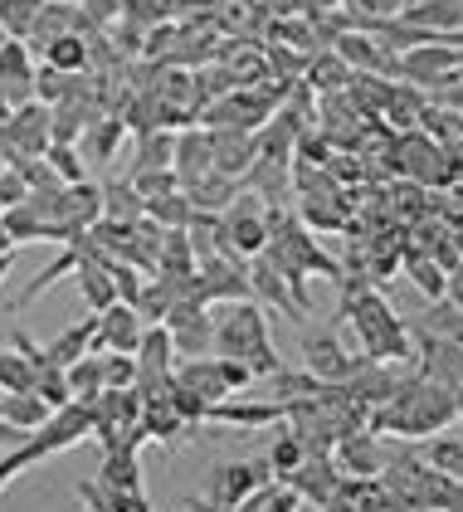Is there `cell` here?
I'll return each instance as SVG.
<instances>
[{"instance_id": "obj_7", "label": "cell", "mask_w": 463, "mask_h": 512, "mask_svg": "<svg viewBox=\"0 0 463 512\" xmlns=\"http://www.w3.org/2000/svg\"><path fill=\"white\" fill-rule=\"evenodd\" d=\"M463 74V49L454 40H429L405 49L400 59V79L405 83H425V88H444L449 79Z\"/></svg>"}, {"instance_id": "obj_40", "label": "cell", "mask_w": 463, "mask_h": 512, "mask_svg": "<svg viewBox=\"0 0 463 512\" xmlns=\"http://www.w3.org/2000/svg\"><path fill=\"white\" fill-rule=\"evenodd\" d=\"M30 386H35L30 361L15 352V347H0V391H30Z\"/></svg>"}, {"instance_id": "obj_55", "label": "cell", "mask_w": 463, "mask_h": 512, "mask_svg": "<svg viewBox=\"0 0 463 512\" xmlns=\"http://www.w3.org/2000/svg\"><path fill=\"white\" fill-rule=\"evenodd\" d=\"M10 249H20V244H15V239L5 235V225H0V254H10Z\"/></svg>"}, {"instance_id": "obj_17", "label": "cell", "mask_w": 463, "mask_h": 512, "mask_svg": "<svg viewBox=\"0 0 463 512\" xmlns=\"http://www.w3.org/2000/svg\"><path fill=\"white\" fill-rule=\"evenodd\" d=\"M210 142H215V171H225V176H234V181L259 161V142H254L249 127H215Z\"/></svg>"}, {"instance_id": "obj_30", "label": "cell", "mask_w": 463, "mask_h": 512, "mask_svg": "<svg viewBox=\"0 0 463 512\" xmlns=\"http://www.w3.org/2000/svg\"><path fill=\"white\" fill-rule=\"evenodd\" d=\"M181 191L195 200V210H225V205L239 196V181H234V176H225V171H205L200 181L181 186Z\"/></svg>"}, {"instance_id": "obj_28", "label": "cell", "mask_w": 463, "mask_h": 512, "mask_svg": "<svg viewBox=\"0 0 463 512\" xmlns=\"http://www.w3.org/2000/svg\"><path fill=\"white\" fill-rule=\"evenodd\" d=\"M122 132H127V122L122 118H98L83 137H78V142H83L78 152L93 161V166H108V161L117 157V147H122Z\"/></svg>"}, {"instance_id": "obj_1", "label": "cell", "mask_w": 463, "mask_h": 512, "mask_svg": "<svg viewBox=\"0 0 463 512\" xmlns=\"http://www.w3.org/2000/svg\"><path fill=\"white\" fill-rule=\"evenodd\" d=\"M342 322L356 332L366 361H390V366H410L415 361V332L400 322V313L386 303V293L371 288V274H342Z\"/></svg>"}, {"instance_id": "obj_38", "label": "cell", "mask_w": 463, "mask_h": 512, "mask_svg": "<svg viewBox=\"0 0 463 512\" xmlns=\"http://www.w3.org/2000/svg\"><path fill=\"white\" fill-rule=\"evenodd\" d=\"M44 161H49V171H54V176H59L64 186H78V181H88V176H83V152H78L74 142H49Z\"/></svg>"}, {"instance_id": "obj_5", "label": "cell", "mask_w": 463, "mask_h": 512, "mask_svg": "<svg viewBox=\"0 0 463 512\" xmlns=\"http://www.w3.org/2000/svg\"><path fill=\"white\" fill-rule=\"evenodd\" d=\"M161 327L171 332L176 361H181V356H210V347H215V317H210V303L195 298V293L191 298H176Z\"/></svg>"}, {"instance_id": "obj_27", "label": "cell", "mask_w": 463, "mask_h": 512, "mask_svg": "<svg viewBox=\"0 0 463 512\" xmlns=\"http://www.w3.org/2000/svg\"><path fill=\"white\" fill-rule=\"evenodd\" d=\"M98 483L103 488H142V449H103Z\"/></svg>"}, {"instance_id": "obj_29", "label": "cell", "mask_w": 463, "mask_h": 512, "mask_svg": "<svg viewBox=\"0 0 463 512\" xmlns=\"http://www.w3.org/2000/svg\"><path fill=\"white\" fill-rule=\"evenodd\" d=\"M103 220H117V225L147 220V200L137 196L132 181H108V186H103Z\"/></svg>"}, {"instance_id": "obj_31", "label": "cell", "mask_w": 463, "mask_h": 512, "mask_svg": "<svg viewBox=\"0 0 463 512\" xmlns=\"http://www.w3.org/2000/svg\"><path fill=\"white\" fill-rule=\"evenodd\" d=\"M39 54H44V64L59 69V74H88V40H83V35H59V40L44 44Z\"/></svg>"}, {"instance_id": "obj_22", "label": "cell", "mask_w": 463, "mask_h": 512, "mask_svg": "<svg viewBox=\"0 0 463 512\" xmlns=\"http://www.w3.org/2000/svg\"><path fill=\"white\" fill-rule=\"evenodd\" d=\"M420 459L444 478H463V430H439L420 444Z\"/></svg>"}, {"instance_id": "obj_35", "label": "cell", "mask_w": 463, "mask_h": 512, "mask_svg": "<svg viewBox=\"0 0 463 512\" xmlns=\"http://www.w3.org/2000/svg\"><path fill=\"white\" fill-rule=\"evenodd\" d=\"M347 79H356V74H351L347 64H342V59H337V49H332V54H322V59H312L308 64V88H317V93H337V88H347Z\"/></svg>"}, {"instance_id": "obj_45", "label": "cell", "mask_w": 463, "mask_h": 512, "mask_svg": "<svg viewBox=\"0 0 463 512\" xmlns=\"http://www.w3.org/2000/svg\"><path fill=\"white\" fill-rule=\"evenodd\" d=\"M30 196V181H25V171H15V166H0V210H10V205H25Z\"/></svg>"}, {"instance_id": "obj_4", "label": "cell", "mask_w": 463, "mask_h": 512, "mask_svg": "<svg viewBox=\"0 0 463 512\" xmlns=\"http://www.w3.org/2000/svg\"><path fill=\"white\" fill-rule=\"evenodd\" d=\"M278 473L269 469V459L259 454V459H234V464H215L210 478H205V503L215 512H234L254 488H264L273 483Z\"/></svg>"}, {"instance_id": "obj_37", "label": "cell", "mask_w": 463, "mask_h": 512, "mask_svg": "<svg viewBox=\"0 0 463 512\" xmlns=\"http://www.w3.org/2000/svg\"><path fill=\"white\" fill-rule=\"evenodd\" d=\"M171 161H176V137L171 132H147L142 137V157L132 171H171Z\"/></svg>"}, {"instance_id": "obj_33", "label": "cell", "mask_w": 463, "mask_h": 512, "mask_svg": "<svg viewBox=\"0 0 463 512\" xmlns=\"http://www.w3.org/2000/svg\"><path fill=\"white\" fill-rule=\"evenodd\" d=\"M0 225H5V235L15 239V244H35V239H49V225L39 220L30 205H10V210H0Z\"/></svg>"}, {"instance_id": "obj_26", "label": "cell", "mask_w": 463, "mask_h": 512, "mask_svg": "<svg viewBox=\"0 0 463 512\" xmlns=\"http://www.w3.org/2000/svg\"><path fill=\"white\" fill-rule=\"evenodd\" d=\"M64 376H69V391H74V400H83V405H93L98 395L108 391V366H103V352L78 356Z\"/></svg>"}, {"instance_id": "obj_20", "label": "cell", "mask_w": 463, "mask_h": 512, "mask_svg": "<svg viewBox=\"0 0 463 512\" xmlns=\"http://www.w3.org/2000/svg\"><path fill=\"white\" fill-rule=\"evenodd\" d=\"M186 391H195L200 400H230V386L220 381V366H215V356H181L176 361V371H171Z\"/></svg>"}, {"instance_id": "obj_58", "label": "cell", "mask_w": 463, "mask_h": 512, "mask_svg": "<svg viewBox=\"0 0 463 512\" xmlns=\"http://www.w3.org/2000/svg\"><path fill=\"white\" fill-rule=\"evenodd\" d=\"M69 5H78V0H69Z\"/></svg>"}, {"instance_id": "obj_50", "label": "cell", "mask_w": 463, "mask_h": 512, "mask_svg": "<svg viewBox=\"0 0 463 512\" xmlns=\"http://www.w3.org/2000/svg\"><path fill=\"white\" fill-rule=\"evenodd\" d=\"M439 512H463V483L454 478L449 488H444V498H439Z\"/></svg>"}, {"instance_id": "obj_14", "label": "cell", "mask_w": 463, "mask_h": 512, "mask_svg": "<svg viewBox=\"0 0 463 512\" xmlns=\"http://www.w3.org/2000/svg\"><path fill=\"white\" fill-rule=\"evenodd\" d=\"M342 478H347V473L337 469V459H332V454H308V459H303V469L288 473L283 483H288L303 503H317V508H322V503L342 488Z\"/></svg>"}, {"instance_id": "obj_39", "label": "cell", "mask_w": 463, "mask_h": 512, "mask_svg": "<svg viewBox=\"0 0 463 512\" xmlns=\"http://www.w3.org/2000/svg\"><path fill=\"white\" fill-rule=\"evenodd\" d=\"M410 283L425 293L429 303L434 298H444V288H449V274L434 264V254H410Z\"/></svg>"}, {"instance_id": "obj_16", "label": "cell", "mask_w": 463, "mask_h": 512, "mask_svg": "<svg viewBox=\"0 0 463 512\" xmlns=\"http://www.w3.org/2000/svg\"><path fill=\"white\" fill-rule=\"evenodd\" d=\"M249 283H254V303H273L283 317L303 322V308H298V298L288 293V283H283V274H278V264L269 259V249L249 259Z\"/></svg>"}, {"instance_id": "obj_3", "label": "cell", "mask_w": 463, "mask_h": 512, "mask_svg": "<svg viewBox=\"0 0 463 512\" xmlns=\"http://www.w3.org/2000/svg\"><path fill=\"white\" fill-rule=\"evenodd\" d=\"M269 249V220H264V205L259 196H234L220 210V254L234 259H254Z\"/></svg>"}, {"instance_id": "obj_13", "label": "cell", "mask_w": 463, "mask_h": 512, "mask_svg": "<svg viewBox=\"0 0 463 512\" xmlns=\"http://www.w3.org/2000/svg\"><path fill=\"white\" fill-rule=\"evenodd\" d=\"M142 332H147V322L137 308H127V303H113L108 313H98V337H93V352H132L142 347Z\"/></svg>"}, {"instance_id": "obj_10", "label": "cell", "mask_w": 463, "mask_h": 512, "mask_svg": "<svg viewBox=\"0 0 463 512\" xmlns=\"http://www.w3.org/2000/svg\"><path fill=\"white\" fill-rule=\"evenodd\" d=\"M332 459H337V469L347 473V478H381V469L390 464L386 434H376V430L347 434V439H337Z\"/></svg>"}, {"instance_id": "obj_36", "label": "cell", "mask_w": 463, "mask_h": 512, "mask_svg": "<svg viewBox=\"0 0 463 512\" xmlns=\"http://www.w3.org/2000/svg\"><path fill=\"white\" fill-rule=\"evenodd\" d=\"M264 459H269V469L278 473V478H288V473H298V469H303V459H308V444H303L298 434L288 430V434H278V439H273V444H269V454H264Z\"/></svg>"}, {"instance_id": "obj_46", "label": "cell", "mask_w": 463, "mask_h": 512, "mask_svg": "<svg viewBox=\"0 0 463 512\" xmlns=\"http://www.w3.org/2000/svg\"><path fill=\"white\" fill-rule=\"evenodd\" d=\"M108 493V512H152L147 488H103Z\"/></svg>"}, {"instance_id": "obj_41", "label": "cell", "mask_w": 463, "mask_h": 512, "mask_svg": "<svg viewBox=\"0 0 463 512\" xmlns=\"http://www.w3.org/2000/svg\"><path fill=\"white\" fill-rule=\"evenodd\" d=\"M35 395H44V405L49 410H64L69 400H74V391H69V376L59 371V366H49V371H35V386H30Z\"/></svg>"}, {"instance_id": "obj_25", "label": "cell", "mask_w": 463, "mask_h": 512, "mask_svg": "<svg viewBox=\"0 0 463 512\" xmlns=\"http://www.w3.org/2000/svg\"><path fill=\"white\" fill-rule=\"evenodd\" d=\"M0 415H5L15 430L35 434V430H44V420H49L54 410H49V405H44V395H35V391H5V400H0Z\"/></svg>"}, {"instance_id": "obj_53", "label": "cell", "mask_w": 463, "mask_h": 512, "mask_svg": "<svg viewBox=\"0 0 463 512\" xmlns=\"http://www.w3.org/2000/svg\"><path fill=\"white\" fill-rule=\"evenodd\" d=\"M454 425L463 430V391H454Z\"/></svg>"}, {"instance_id": "obj_57", "label": "cell", "mask_w": 463, "mask_h": 512, "mask_svg": "<svg viewBox=\"0 0 463 512\" xmlns=\"http://www.w3.org/2000/svg\"><path fill=\"white\" fill-rule=\"evenodd\" d=\"M5 40H10V35H5V25H0V44H5Z\"/></svg>"}, {"instance_id": "obj_48", "label": "cell", "mask_w": 463, "mask_h": 512, "mask_svg": "<svg viewBox=\"0 0 463 512\" xmlns=\"http://www.w3.org/2000/svg\"><path fill=\"white\" fill-rule=\"evenodd\" d=\"M254 512H303V498H298V493H293L288 483H278L269 503H264V508H254Z\"/></svg>"}, {"instance_id": "obj_47", "label": "cell", "mask_w": 463, "mask_h": 512, "mask_svg": "<svg viewBox=\"0 0 463 512\" xmlns=\"http://www.w3.org/2000/svg\"><path fill=\"white\" fill-rule=\"evenodd\" d=\"M215 366H220V381L230 386V395H239L244 386H254V371H249L244 361H234V356H215Z\"/></svg>"}, {"instance_id": "obj_2", "label": "cell", "mask_w": 463, "mask_h": 512, "mask_svg": "<svg viewBox=\"0 0 463 512\" xmlns=\"http://www.w3.org/2000/svg\"><path fill=\"white\" fill-rule=\"evenodd\" d=\"M225 313L215 317V356H234L254 371V381H269L273 371L283 366L278 352L269 342V317H264V303H220Z\"/></svg>"}, {"instance_id": "obj_34", "label": "cell", "mask_w": 463, "mask_h": 512, "mask_svg": "<svg viewBox=\"0 0 463 512\" xmlns=\"http://www.w3.org/2000/svg\"><path fill=\"white\" fill-rule=\"evenodd\" d=\"M39 10H44V0H0V25H5V35H10V40H30Z\"/></svg>"}, {"instance_id": "obj_12", "label": "cell", "mask_w": 463, "mask_h": 512, "mask_svg": "<svg viewBox=\"0 0 463 512\" xmlns=\"http://www.w3.org/2000/svg\"><path fill=\"white\" fill-rule=\"evenodd\" d=\"M35 69H39V59L25 40L0 44V88H5V98H10L15 108L35 98Z\"/></svg>"}, {"instance_id": "obj_51", "label": "cell", "mask_w": 463, "mask_h": 512, "mask_svg": "<svg viewBox=\"0 0 463 512\" xmlns=\"http://www.w3.org/2000/svg\"><path fill=\"white\" fill-rule=\"evenodd\" d=\"M444 298H449L454 308H463V269H459V274H449V288H444Z\"/></svg>"}, {"instance_id": "obj_9", "label": "cell", "mask_w": 463, "mask_h": 512, "mask_svg": "<svg viewBox=\"0 0 463 512\" xmlns=\"http://www.w3.org/2000/svg\"><path fill=\"white\" fill-rule=\"evenodd\" d=\"M298 347H303V371H312L317 381H347L351 371L361 366V356H351L332 327H317V332L303 327Z\"/></svg>"}, {"instance_id": "obj_6", "label": "cell", "mask_w": 463, "mask_h": 512, "mask_svg": "<svg viewBox=\"0 0 463 512\" xmlns=\"http://www.w3.org/2000/svg\"><path fill=\"white\" fill-rule=\"evenodd\" d=\"M5 166H25V161H35L49 152V103H20L10 118H5Z\"/></svg>"}, {"instance_id": "obj_24", "label": "cell", "mask_w": 463, "mask_h": 512, "mask_svg": "<svg viewBox=\"0 0 463 512\" xmlns=\"http://www.w3.org/2000/svg\"><path fill=\"white\" fill-rule=\"evenodd\" d=\"M93 337H98V313H88L83 322H74V327H64V332H59V337L49 342V361L69 371V366H74L78 356H88V352H93Z\"/></svg>"}, {"instance_id": "obj_56", "label": "cell", "mask_w": 463, "mask_h": 512, "mask_svg": "<svg viewBox=\"0 0 463 512\" xmlns=\"http://www.w3.org/2000/svg\"><path fill=\"white\" fill-rule=\"evenodd\" d=\"M5 147H10V142H5V122H0V166H5Z\"/></svg>"}, {"instance_id": "obj_44", "label": "cell", "mask_w": 463, "mask_h": 512, "mask_svg": "<svg viewBox=\"0 0 463 512\" xmlns=\"http://www.w3.org/2000/svg\"><path fill=\"white\" fill-rule=\"evenodd\" d=\"M103 366H108V386L113 391H132L137 386V356L132 352H103Z\"/></svg>"}, {"instance_id": "obj_42", "label": "cell", "mask_w": 463, "mask_h": 512, "mask_svg": "<svg viewBox=\"0 0 463 512\" xmlns=\"http://www.w3.org/2000/svg\"><path fill=\"white\" fill-rule=\"evenodd\" d=\"M69 93H74V74H59V69L39 64L35 69V98L39 103H49V108H54V103H64Z\"/></svg>"}, {"instance_id": "obj_19", "label": "cell", "mask_w": 463, "mask_h": 512, "mask_svg": "<svg viewBox=\"0 0 463 512\" xmlns=\"http://www.w3.org/2000/svg\"><path fill=\"white\" fill-rule=\"evenodd\" d=\"M405 25H415V30H425V35H463V0H415L405 15H400Z\"/></svg>"}, {"instance_id": "obj_21", "label": "cell", "mask_w": 463, "mask_h": 512, "mask_svg": "<svg viewBox=\"0 0 463 512\" xmlns=\"http://www.w3.org/2000/svg\"><path fill=\"white\" fill-rule=\"evenodd\" d=\"M74 274H78V293H83V308H88V313H108V308L117 303L113 264H103V259H83Z\"/></svg>"}, {"instance_id": "obj_18", "label": "cell", "mask_w": 463, "mask_h": 512, "mask_svg": "<svg viewBox=\"0 0 463 512\" xmlns=\"http://www.w3.org/2000/svg\"><path fill=\"white\" fill-rule=\"evenodd\" d=\"M171 171H176L181 186H191V181H200L205 171H215V142H210V132L186 127V132L176 137V161H171Z\"/></svg>"}, {"instance_id": "obj_23", "label": "cell", "mask_w": 463, "mask_h": 512, "mask_svg": "<svg viewBox=\"0 0 463 512\" xmlns=\"http://www.w3.org/2000/svg\"><path fill=\"white\" fill-rule=\"evenodd\" d=\"M59 35H78V5L69 0H44V10H39L35 30H30V49H44L49 40H59Z\"/></svg>"}, {"instance_id": "obj_59", "label": "cell", "mask_w": 463, "mask_h": 512, "mask_svg": "<svg viewBox=\"0 0 463 512\" xmlns=\"http://www.w3.org/2000/svg\"><path fill=\"white\" fill-rule=\"evenodd\" d=\"M459 483H463V478H459Z\"/></svg>"}, {"instance_id": "obj_54", "label": "cell", "mask_w": 463, "mask_h": 512, "mask_svg": "<svg viewBox=\"0 0 463 512\" xmlns=\"http://www.w3.org/2000/svg\"><path fill=\"white\" fill-rule=\"evenodd\" d=\"M10 113H15V103H10V98H5V88H0V122L10 118Z\"/></svg>"}, {"instance_id": "obj_43", "label": "cell", "mask_w": 463, "mask_h": 512, "mask_svg": "<svg viewBox=\"0 0 463 512\" xmlns=\"http://www.w3.org/2000/svg\"><path fill=\"white\" fill-rule=\"evenodd\" d=\"M127 181L137 186V196H142V200H156V196H171V191H181L176 171H132Z\"/></svg>"}, {"instance_id": "obj_8", "label": "cell", "mask_w": 463, "mask_h": 512, "mask_svg": "<svg viewBox=\"0 0 463 512\" xmlns=\"http://www.w3.org/2000/svg\"><path fill=\"white\" fill-rule=\"evenodd\" d=\"M200 293L205 303H249L254 298V283H249V259H234V254H205L200 259Z\"/></svg>"}, {"instance_id": "obj_11", "label": "cell", "mask_w": 463, "mask_h": 512, "mask_svg": "<svg viewBox=\"0 0 463 512\" xmlns=\"http://www.w3.org/2000/svg\"><path fill=\"white\" fill-rule=\"evenodd\" d=\"M337 59L347 64L351 74H400V59H390V49L381 35H361V30H347L337 35Z\"/></svg>"}, {"instance_id": "obj_32", "label": "cell", "mask_w": 463, "mask_h": 512, "mask_svg": "<svg viewBox=\"0 0 463 512\" xmlns=\"http://www.w3.org/2000/svg\"><path fill=\"white\" fill-rule=\"evenodd\" d=\"M195 215V200L186 191H171V196H156L147 200V220H156L161 230H186Z\"/></svg>"}, {"instance_id": "obj_15", "label": "cell", "mask_w": 463, "mask_h": 512, "mask_svg": "<svg viewBox=\"0 0 463 512\" xmlns=\"http://www.w3.org/2000/svg\"><path fill=\"white\" fill-rule=\"evenodd\" d=\"M283 405L278 400H215L205 410V425H230V430H259V425H278Z\"/></svg>"}, {"instance_id": "obj_49", "label": "cell", "mask_w": 463, "mask_h": 512, "mask_svg": "<svg viewBox=\"0 0 463 512\" xmlns=\"http://www.w3.org/2000/svg\"><path fill=\"white\" fill-rule=\"evenodd\" d=\"M25 439H30V434H25V430H15V425H10V420L0 415V449H5V454H10V449H20Z\"/></svg>"}, {"instance_id": "obj_52", "label": "cell", "mask_w": 463, "mask_h": 512, "mask_svg": "<svg viewBox=\"0 0 463 512\" xmlns=\"http://www.w3.org/2000/svg\"><path fill=\"white\" fill-rule=\"evenodd\" d=\"M10 264H15V249H10V254H0V283L10 278Z\"/></svg>"}]
</instances>
